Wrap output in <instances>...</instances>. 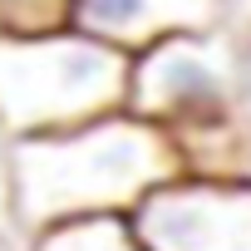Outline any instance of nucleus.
Masks as SVG:
<instances>
[{
    "mask_svg": "<svg viewBox=\"0 0 251 251\" xmlns=\"http://www.w3.org/2000/svg\"><path fill=\"white\" fill-rule=\"evenodd\" d=\"M133 118L173 143L182 177L251 182V108L241 40L217 30L168 35L133 54L128 99Z\"/></svg>",
    "mask_w": 251,
    "mask_h": 251,
    "instance_id": "2",
    "label": "nucleus"
},
{
    "mask_svg": "<svg viewBox=\"0 0 251 251\" xmlns=\"http://www.w3.org/2000/svg\"><path fill=\"white\" fill-rule=\"evenodd\" d=\"M128 64L133 54L74 25L0 35V128L10 138H35L118 113L128 99Z\"/></svg>",
    "mask_w": 251,
    "mask_h": 251,
    "instance_id": "3",
    "label": "nucleus"
},
{
    "mask_svg": "<svg viewBox=\"0 0 251 251\" xmlns=\"http://www.w3.org/2000/svg\"><path fill=\"white\" fill-rule=\"evenodd\" d=\"M222 30L231 40H251V0H222Z\"/></svg>",
    "mask_w": 251,
    "mask_h": 251,
    "instance_id": "9",
    "label": "nucleus"
},
{
    "mask_svg": "<svg viewBox=\"0 0 251 251\" xmlns=\"http://www.w3.org/2000/svg\"><path fill=\"white\" fill-rule=\"evenodd\" d=\"M69 25V0H0V35H45Z\"/></svg>",
    "mask_w": 251,
    "mask_h": 251,
    "instance_id": "7",
    "label": "nucleus"
},
{
    "mask_svg": "<svg viewBox=\"0 0 251 251\" xmlns=\"http://www.w3.org/2000/svg\"><path fill=\"white\" fill-rule=\"evenodd\" d=\"M182 177L173 143L128 108L64 133L10 138L15 236L74 217H128L153 187Z\"/></svg>",
    "mask_w": 251,
    "mask_h": 251,
    "instance_id": "1",
    "label": "nucleus"
},
{
    "mask_svg": "<svg viewBox=\"0 0 251 251\" xmlns=\"http://www.w3.org/2000/svg\"><path fill=\"white\" fill-rule=\"evenodd\" d=\"M69 25L123 54H138L168 35L217 30L222 0H69Z\"/></svg>",
    "mask_w": 251,
    "mask_h": 251,
    "instance_id": "5",
    "label": "nucleus"
},
{
    "mask_svg": "<svg viewBox=\"0 0 251 251\" xmlns=\"http://www.w3.org/2000/svg\"><path fill=\"white\" fill-rule=\"evenodd\" d=\"M241 69H246V108H251V40L241 45Z\"/></svg>",
    "mask_w": 251,
    "mask_h": 251,
    "instance_id": "10",
    "label": "nucleus"
},
{
    "mask_svg": "<svg viewBox=\"0 0 251 251\" xmlns=\"http://www.w3.org/2000/svg\"><path fill=\"white\" fill-rule=\"evenodd\" d=\"M0 236H15V212H10V133L5 128H0Z\"/></svg>",
    "mask_w": 251,
    "mask_h": 251,
    "instance_id": "8",
    "label": "nucleus"
},
{
    "mask_svg": "<svg viewBox=\"0 0 251 251\" xmlns=\"http://www.w3.org/2000/svg\"><path fill=\"white\" fill-rule=\"evenodd\" d=\"M128 226L143 251H251V182L173 177L128 212Z\"/></svg>",
    "mask_w": 251,
    "mask_h": 251,
    "instance_id": "4",
    "label": "nucleus"
},
{
    "mask_svg": "<svg viewBox=\"0 0 251 251\" xmlns=\"http://www.w3.org/2000/svg\"><path fill=\"white\" fill-rule=\"evenodd\" d=\"M0 251H20V241L15 236H0Z\"/></svg>",
    "mask_w": 251,
    "mask_h": 251,
    "instance_id": "11",
    "label": "nucleus"
},
{
    "mask_svg": "<svg viewBox=\"0 0 251 251\" xmlns=\"http://www.w3.org/2000/svg\"><path fill=\"white\" fill-rule=\"evenodd\" d=\"M20 251H143L128 217H74L20 236Z\"/></svg>",
    "mask_w": 251,
    "mask_h": 251,
    "instance_id": "6",
    "label": "nucleus"
}]
</instances>
